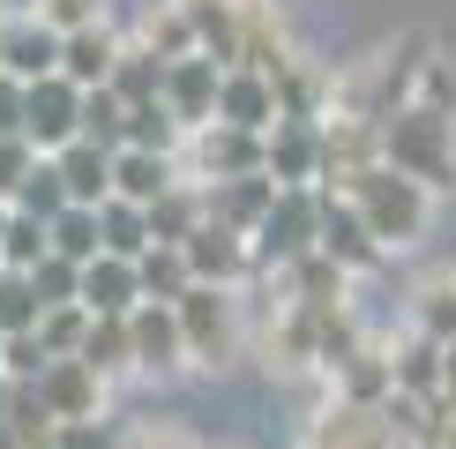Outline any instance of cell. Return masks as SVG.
Wrapping results in <instances>:
<instances>
[{"label": "cell", "mask_w": 456, "mask_h": 449, "mask_svg": "<svg viewBox=\"0 0 456 449\" xmlns=\"http://www.w3.org/2000/svg\"><path fill=\"white\" fill-rule=\"evenodd\" d=\"M37 8H45V23H53V30H83V23H98L105 0H37Z\"/></svg>", "instance_id": "obj_20"}, {"label": "cell", "mask_w": 456, "mask_h": 449, "mask_svg": "<svg viewBox=\"0 0 456 449\" xmlns=\"http://www.w3.org/2000/svg\"><path fill=\"white\" fill-rule=\"evenodd\" d=\"M277 112H284V98H277V83H270V75H255V68H217V105H210V120L262 135V127H270Z\"/></svg>", "instance_id": "obj_4"}, {"label": "cell", "mask_w": 456, "mask_h": 449, "mask_svg": "<svg viewBox=\"0 0 456 449\" xmlns=\"http://www.w3.org/2000/svg\"><path fill=\"white\" fill-rule=\"evenodd\" d=\"M75 299H83L90 314H127L142 299V277H135V255H90L83 277H75Z\"/></svg>", "instance_id": "obj_6"}, {"label": "cell", "mask_w": 456, "mask_h": 449, "mask_svg": "<svg viewBox=\"0 0 456 449\" xmlns=\"http://www.w3.org/2000/svg\"><path fill=\"white\" fill-rule=\"evenodd\" d=\"M0 449H15V435H8V420H0Z\"/></svg>", "instance_id": "obj_25"}, {"label": "cell", "mask_w": 456, "mask_h": 449, "mask_svg": "<svg viewBox=\"0 0 456 449\" xmlns=\"http://www.w3.org/2000/svg\"><path fill=\"white\" fill-rule=\"evenodd\" d=\"M442 397H456V337H442Z\"/></svg>", "instance_id": "obj_24"}, {"label": "cell", "mask_w": 456, "mask_h": 449, "mask_svg": "<svg viewBox=\"0 0 456 449\" xmlns=\"http://www.w3.org/2000/svg\"><path fill=\"white\" fill-rule=\"evenodd\" d=\"M112 180H120V195L127 202H158L165 187H173V165H165V150H120V158H112Z\"/></svg>", "instance_id": "obj_13"}, {"label": "cell", "mask_w": 456, "mask_h": 449, "mask_svg": "<svg viewBox=\"0 0 456 449\" xmlns=\"http://www.w3.org/2000/svg\"><path fill=\"white\" fill-rule=\"evenodd\" d=\"M202 165H210V173H232V180H247V173H262V143L247 135V127H210V135H202Z\"/></svg>", "instance_id": "obj_15"}, {"label": "cell", "mask_w": 456, "mask_h": 449, "mask_svg": "<svg viewBox=\"0 0 456 449\" xmlns=\"http://www.w3.org/2000/svg\"><path fill=\"white\" fill-rule=\"evenodd\" d=\"M0 61L37 83V75L61 68V30H53V23H45V30H8V37H0Z\"/></svg>", "instance_id": "obj_16"}, {"label": "cell", "mask_w": 456, "mask_h": 449, "mask_svg": "<svg viewBox=\"0 0 456 449\" xmlns=\"http://www.w3.org/2000/svg\"><path fill=\"white\" fill-rule=\"evenodd\" d=\"M75 112H83V90H75L61 68H53V75H37V83L23 90V127H30V135L45 143V150L75 143Z\"/></svg>", "instance_id": "obj_5"}, {"label": "cell", "mask_w": 456, "mask_h": 449, "mask_svg": "<svg viewBox=\"0 0 456 449\" xmlns=\"http://www.w3.org/2000/svg\"><path fill=\"white\" fill-rule=\"evenodd\" d=\"M53 173H61V187H68V202H90V210H98V202L112 195V158L98 143H61V165H53Z\"/></svg>", "instance_id": "obj_11"}, {"label": "cell", "mask_w": 456, "mask_h": 449, "mask_svg": "<svg viewBox=\"0 0 456 449\" xmlns=\"http://www.w3.org/2000/svg\"><path fill=\"white\" fill-rule=\"evenodd\" d=\"M127 345H135V367H180V314L173 299H150V307H127Z\"/></svg>", "instance_id": "obj_10"}, {"label": "cell", "mask_w": 456, "mask_h": 449, "mask_svg": "<svg viewBox=\"0 0 456 449\" xmlns=\"http://www.w3.org/2000/svg\"><path fill=\"white\" fill-rule=\"evenodd\" d=\"M23 173H30V158H23V143H15L8 127H0V195H8V187L23 180Z\"/></svg>", "instance_id": "obj_22"}, {"label": "cell", "mask_w": 456, "mask_h": 449, "mask_svg": "<svg viewBox=\"0 0 456 449\" xmlns=\"http://www.w3.org/2000/svg\"><path fill=\"white\" fill-rule=\"evenodd\" d=\"M173 314H180V345L195 352L202 367H217L224 352H232V299H224L210 277H195V285L173 299Z\"/></svg>", "instance_id": "obj_3"}, {"label": "cell", "mask_w": 456, "mask_h": 449, "mask_svg": "<svg viewBox=\"0 0 456 449\" xmlns=\"http://www.w3.org/2000/svg\"><path fill=\"white\" fill-rule=\"evenodd\" d=\"M112 61H120V45L98 30V23H83V30H61V75L75 90H90V83H105Z\"/></svg>", "instance_id": "obj_12"}, {"label": "cell", "mask_w": 456, "mask_h": 449, "mask_svg": "<svg viewBox=\"0 0 456 449\" xmlns=\"http://www.w3.org/2000/svg\"><path fill=\"white\" fill-rule=\"evenodd\" d=\"M180 255H187L195 277H232L240 270V233L232 224H195V233L180 240Z\"/></svg>", "instance_id": "obj_14"}, {"label": "cell", "mask_w": 456, "mask_h": 449, "mask_svg": "<svg viewBox=\"0 0 456 449\" xmlns=\"http://www.w3.org/2000/svg\"><path fill=\"white\" fill-rule=\"evenodd\" d=\"M314 449H404V427L382 404H337L314 427Z\"/></svg>", "instance_id": "obj_7"}, {"label": "cell", "mask_w": 456, "mask_h": 449, "mask_svg": "<svg viewBox=\"0 0 456 449\" xmlns=\"http://www.w3.org/2000/svg\"><path fill=\"white\" fill-rule=\"evenodd\" d=\"M314 202L307 195H299V187H284V195H270V210H262V224H255V233H262V255H277V262H299V255H307L314 248Z\"/></svg>", "instance_id": "obj_9"}, {"label": "cell", "mask_w": 456, "mask_h": 449, "mask_svg": "<svg viewBox=\"0 0 456 449\" xmlns=\"http://www.w3.org/2000/svg\"><path fill=\"white\" fill-rule=\"evenodd\" d=\"M127 449H187L180 435H158V427H142V435H127Z\"/></svg>", "instance_id": "obj_23"}, {"label": "cell", "mask_w": 456, "mask_h": 449, "mask_svg": "<svg viewBox=\"0 0 456 449\" xmlns=\"http://www.w3.org/2000/svg\"><path fill=\"white\" fill-rule=\"evenodd\" d=\"M374 143H382V165L411 173L419 187H449L456 180V143H449V112L434 105H396L374 120Z\"/></svg>", "instance_id": "obj_1"}, {"label": "cell", "mask_w": 456, "mask_h": 449, "mask_svg": "<svg viewBox=\"0 0 456 449\" xmlns=\"http://www.w3.org/2000/svg\"><path fill=\"white\" fill-rule=\"evenodd\" d=\"M45 449H112V435H105V427H90V420H61Z\"/></svg>", "instance_id": "obj_21"}, {"label": "cell", "mask_w": 456, "mask_h": 449, "mask_svg": "<svg viewBox=\"0 0 456 449\" xmlns=\"http://www.w3.org/2000/svg\"><path fill=\"white\" fill-rule=\"evenodd\" d=\"M314 248L337 262V270H367L374 255H382V240L367 233V217L352 210V195L345 202H322V217H314Z\"/></svg>", "instance_id": "obj_8"}, {"label": "cell", "mask_w": 456, "mask_h": 449, "mask_svg": "<svg viewBox=\"0 0 456 449\" xmlns=\"http://www.w3.org/2000/svg\"><path fill=\"white\" fill-rule=\"evenodd\" d=\"M284 127V120H277ZM262 165H270V173H284V180H307L314 173V165H322V135H307V127H284V135H270V143H262Z\"/></svg>", "instance_id": "obj_17"}, {"label": "cell", "mask_w": 456, "mask_h": 449, "mask_svg": "<svg viewBox=\"0 0 456 449\" xmlns=\"http://www.w3.org/2000/svg\"><path fill=\"white\" fill-rule=\"evenodd\" d=\"M419 337H456V277H434V285L419 292Z\"/></svg>", "instance_id": "obj_18"}, {"label": "cell", "mask_w": 456, "mask_h": 449, "mask_svg": "<svg viewBox=\"0 0 456 449\" xmlns=\"http://www.w3.org/2000/svg\"><path fill=\"white\" fill-rule=\"evenodd\" d=\"M345 195H352V210L367 217V233L382 248H404V240L427 233V195L434 187H419L411 173H396V165H359L345 180Z\"/></svg>", "instance_id": "obj_2"}, {"label": "cell", "mask_w": 456, "mask_h": 449, "mask_svg": "<svg viewBox=\"0 0 456 449\" xmlns=\"http://www.w3.org/2000/svg\"><path fill=\"white\" fill-rule=\"evenodd\" d=\"M0 240H8V248H0V255H8L15 270L45 255V224H37V217H15V224H8V233H0Z\"/></svg>", "instance_id": "obj_19"}]
</instances>
